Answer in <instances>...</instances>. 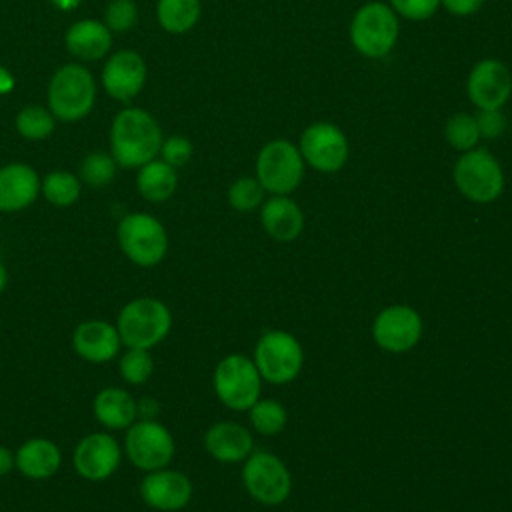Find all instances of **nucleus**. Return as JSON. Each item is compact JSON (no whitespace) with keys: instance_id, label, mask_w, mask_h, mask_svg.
<instances>
[{"instance_id":"nucleus-1","label":"nucleus","mask_w":512,"mask_h":512,"mask_svg":"<svg viewBox=\"0 0 512 512\" xmlns=\"http://www.w3.org/2000/svg\"><path fill=\"white\" fill-rule=\"evenodd\" d=\"M162 128L144 108H122L110 124V154L118 168H140L160 156Z\"/></svg>"},{"instance_id":"nucleus-2","label":"nucleus","mask_w":512,"mask_h":512,"mask_svg":"<svg viewBox=\"0 0 512 512\" xmlns=\"http://www.w3.org/2000/svg\"><path fill=\"white\" fill-rule=\"evenodd\" d=\"M98 88L94 74L80 62L62 64L48 80V110L56 120L78 122L86 118L96 104Z\"/></svg>"},{"instance_id":"nucleus-3","label":"nucleus","mask_w":512,"mask_h":512,"mask_svg":"<svg viewBox=\"0 0 512 512\" xmlns=\"http://www.w3.org/2000/svg\"><path fill=\"white\" fill-rule=\"evenodd\" d=\"M116 328L126 348L150 350L168 336L172 328V312L158 298H132L120 308Z\"/></svg>"},{"instance_id":"nucleus-4","label":"nucleus","mask_w":512,"mask_h":512,"mask_svg":"<svg viewBox=\"0 0 512 512\" xmlns=\"http://www.w3.org/2000/svg\"><path fill=\"white\" fill-rule=\"evenodd\" d=\"M400 32L398 16L390 4L368 0L350 22V42L366 58H384L396 46Z\"/></svg>"},{"instance_id":"nucleus-5","label":"nucleus","mask_w":512,"mask_h":512,"mask_svg":"<svg viewBox=\"0 0 512 512\" xmlns=\"http://www.w3.org/2000/svg\"><path fill=\"white\" fill-rule=\"evenodd\" d=\"M116 238L122 254L140 268L160 264L168 252L166 228L148 212L126 214L116 226Z\"/></svg>"},{"instance_id":"nucleus-6","label":"nucleus","mask_w":512,"mask_h":512,"mask_svg":"<svg viewBox=\"0 0 512 512\" xmlns=\"http://www.w3.org/2000/svg\"><path fill=\"white\" fill-rule=\"evenodd\" d=\"M452 178L460 194L476 204L494 202L504 192V170L486 148L476 146L462 152L454 164Z\"/></svg>"},{"instance_id":"nucleus-7","label":"nucleus","mask_w":512,"mask_h":512,"mask_svg":"<svg viewBox=\"0 0 512 512\" xmlns=\"http://www.w3.org/2000/svg\"><path fill=\"white\" fill-rule=\"evenodd\" d=\"M304 158L286 138L266 142L256 156V178L272 196H288L304 178Z\"/></svg>"},{"instance_id":"nucleus-8","label":"nucleus","mask_w":512,"mask_h":512,"mask_svg":"<svg viewBox=\"0 0 512 512\" xmlns=\"http://www.w3.org/2000/svg\"><path fill=\"white\" fill-rule=\"evenodd\" d=\"M304 362V352L294 334L284 330L266 332L254 350V364L262 380L270 384L292 382Z\"/></svg>"},{"instance_id":"nucleus-9","label":"nucleus","mask_w":512,"mask_h":512,"mask_svg":"<svg viewBox=\"0 0 512 512\" xmlns=\"http://www.w3.org/2000/svg\"><path fill=\"white\" fill-rule=\"evenodd\" d=\"M262 376L252 360L230 354L216 364L214 392L232 410H248L260 396Z\"/></svg>"},{"instance_id":"nucleus-10","label":"nucleus","mask_w":512,"mask_h":512,"mask_svg":"<svg viewBox=\"0 0 512 512\" xmlns=\"http://www.w3.org/2000/svg\"><path fill=\"white\" fill-rule=\"evenodd\" d=\"M174 452V436L158 420H136L126 428L124 454L136 468L144 472L166 468Z\"/></svg>"},{"instance_id":"nucleus-11","label":"nucleus","mask_w":512,"mask_h":512,"mask_svg":"<svg viewBox=\"0 0 512 512\" xmlns=\"http://www.w3.org/2000/svg\"><path fill=\"white\" fill-rule=\"evenodd\" d=\"M242 484L260 504L276 506L290 496L292 478L278 456L270 452H250L244 460Z\"/></svg>"},{"instance_id":"nucleus-12","label":"nucleus","mask_w":512,"mask_h":512,"mask_svg":"<svg viewBox=\"0 0 512 512\" xmlns=\"http://www.w3.org/2000/svg\"><path fill=\"white\" fill-rule=\"evenodd\" d=\"M298 150L306 164L318 172H338L348 160V138L334 122H312L300 134Z\"/></svg>"},{"instance_id":"nucleus-13","label":"nucleus","mask_w":512,"mask_h":512,"mask_svg":"<svg viewBox=\"0 0 512 512\" xmlns=\"http://www.w3.org/2000/svg\"><path fill=\"white\" fill-rule=\"evenodd\" d=\"M122 462V448L110 432H90L78 440L72 464L80 478L88 482L108 480Z\"/></svg>"},{"instance_id":"nucleus-14","label":"nucleus","mask_w":512,"mask_h":512,"mask_svg":"<svg viewBox=\"0 0 512 512\" xmlns=\"http://www.w3.org/2000/svg\"><path fill=\"white\" fill-rule=\"evenodd\" d=\"M146 76H148V68L142 54H138L136 50L124 48L108 54L102 66L100 80H102V88L110 98L126 104L142 92L146 84Z\"/></svg>"},{"instance_id":"nucleus-15","label":"nucleus","mask_w":512,"mask_h":512,"mask_svg":"<svg viewBox=\"0 0 512 512\" xmlns=\"http://www.w3.org/2000/svg\"><path fill=\"white\" fill-rule=\"evenodd\" d=\"M468 100L478 110H498L512 94V74L498 58H484L476 62L466 80Z\"/></svg>"},{"instance_id":"nucleus-16","label":"nucleus","mask_w":512,"mask_h":512,"mask_svg":"<svg viewBox=\"0 0 512 512\" xmlns=\"http://www.w3.org/2000/svg\"><path fill=\"white\" fill-rule=\"evenodd\" d=\"M372 336L382 350L396 354L406 352L414 348L422 336V318L410 306H388L376 316L372 324Z\"/></svg>"},{"instance_id":"nucleus-17","label":"nucleus","mask_w":512,"mask_h":512,"mask_svg":"<svg viewBox=\"0 0 512 512\" xmlns=\"http://www.w3.org/2000/svg\"><path fill=\"white\" fill-rule=\"evenodd\" d=\"M140 498L148 508L160 512H178L192 500V482L184 472L178 470H152L140 482Z\"/></svg>"},{"instance_id":"nucleus-18","label":"nucleus","mask_w":512,"mask_h":512,"mask_svg":"<svg viewBox=\"0 0 512 512\" xmlns=\"http://www.w3.org/2000/svg\"><path fill=\"white\" fill-rule=\"evenodd\" d=\"M122 346L116 324L106 320H84L72 332L76 356L90 364H106L118 356Z\"/></svg>"},{"instance_id":"nucleus-19","label":"nucleus","mask_w":512,"mask_h":512,"mask_svg":"<svg viewBox=\"0 0 512 512\" xmlns=\"http://www.w3.org/2000/svg\"><path fill=\"white\" fill-rule=\"evenodd\" d=\"M40 176L26 162L0 166V212H18L32 206L40 194Z\"/></svg>"},{"instance_id":"nucleus-20","label":"nucleus","mask_w":512,"mask_h":512,"mask_svg":"<svg viewBox=\"0 0 512 512\" xmlns=\"http://www.w3.org/2000/svg\"><path fill=\"white\" fill-rule=\"evenodd\" d=\"M114 34L102 20L82 18L68 26L64 34L66 50L78 62H96L110 54Z\"/></svg>"},{"instance_id":"nucleus-21","label":"nucleus","mask_w":512,"mask_h":512,"mask_svg":"<svg viewBox=\"0 0 512 512\" xmlns=\"http://www.w3.org/2000/svg\"><path fill=\"white\" fill-rule=\"evenodd\" d=\"M208 454L218 462H242L252 452V436L238 422H216L204 434Z\"/></svg>"},{"instance_id":"nucleus-22","label":"nucleus","mask_w":512,"mask_h":512,"mask_svg":"<svg viewBox=\"0 0 512 512\" xmlns=\"http://www.w3.org/2000/svg\"><path fill=\"white\" fill-rule=\"evenodd\" d=\"M14 458L18 472L30 480H46L54 476L62 464V452L56 442L42 436L24 440Z\"/></svg>"},{"instance_id":"nucleus-23","label":"nucleus","mask_w":512,"mask_h":512,"mask_svg":"<svg viewBox=\"0 0 512 512\" xmlns=\"http://www.w3.org/2000/svg\"><path fill=\"white\" fill-rule=\"evenodd\" d=\"M260 222L274 240L290 242L300 236L304 228V214L292 198L272 196L262 202Z\"/></svg>"},{"instance_id":"nucleus-24","label":"nucleus","mask_w":512,"mask_h":512,"mask_svg":"<svg viewBox=\"0 0 512 512\" xmlns=\"http://www.w3.org/2000/svg\"><path fill=\"white\" fill-rule=\"evenodd\" d=\"M92 412L106 430H126L138 418L136 400L128 390L118 386L102 388L94 396Z\"/></svg>"},{"instance_id":"nucleus-25","label":"nucleus","mask_w":512,"mask_h":512,"mask_svg":"<svg viewBox=\"0 0 512 512\" xmlns=\"http://www.w3.org/2000/svg\"><path fill=\"white\" fill-rule=\"evenodd\" d=\"M178 188L176 168L164 162L162 158H154L138 168L136 174V190L148 202H166Z\"/></svg>"},{"instance_id":"nucleus-26","label":"nucleus","mask_w":512,"mask_h":512,"mask_svg":"<svg viewBox=\"0 0 512 512\" xmlns=\"http://www.w3.org/2000/svg\"><path fill=\"white\" fill-rule=\"evenodd\" d=\"M202 14L200 0H158L156 20L168 34L190 32Z\"/></svg>"},{"instance_id":"nucleus-27","label":"nucleus","mask_w":512,"mask_h":512,"mask_svg":"<svg viewBox=\"0 0 512 512\" xmlns=\"http://www.w3.org/2000/svg\"><path fill=\"white\" fill-rule=\"evenodd\" d=\"M82 192L78 174L68 170H52L40 180V194L56 208L72 206Z\"/></svg>"},{"instance_id":"nucleus-28","label":"nucleus","mask_w":512,"mask_h":512,"mask_svg":"<svg viewBox=\"0 0 512 512\" xmlns=\"http://www.w3.org/2000/svg\"><path fill=\"white\" fill-rule=\"evenodd\" d=\"M16 132L30 142H40L52 136L56 130V118L48 110V106L28 104L16 114Z\"/></svg>"},{"instance_id":"nucleus-29","label":"nucleus","mask_w":512,"mask_h":512,"mask_svg":"<svg viewBox=\"0 0 512 512\" xmlns=\"http://www.w3.org/2000/svg\"><path fill=\"white\" fill-rule=\"evenodd\" d=\"M116 170H118V164L110 152L94 150V152H88L80 160L78 178H80V182H84L92 188H104L106 184H110L116 178Z\"/></svg>"},{"instance_id":"nucleus-30","label":"nucleus","mask_w":512,"mask_h":512,"mask_svg":"<svg viewBox=\"0 0 512 512\" xmlns=\"http://www.w3.org/2000/svg\"><path fill=\"white\" fill-rule=\"evenodd\" d=\"M444 136L454 150L468 152L476 148L480 142V130L474 114H466V112L452 114L444 124Z\"/></svg>"},{"instance_id":"nucleus-31","label":"nucleus","mask_w":512,"mask_h":512,"mask_svg":"<svg viewBox=\"0 0 512 512\" xmlns=\"http://www.w3.org/2000/svg\"><path fill=\"white\" fill-rule=\"evenodd\" d=\"M118 372L122 380L130 386H140L148 382V378L154 372V360L150 350L128 348L118 360Z\"/></svg>"},{"instance_id":"nucleus-32","label":"nucleus","mask_w":512,"mask_h":512,"mask_svg":"<svg viewBox=\"0 0 512 512\" xmlns=\"http://www.w3.org/2000/svg\"><path fill=\"white\" fill-rule=\"evenodd\" d=\"M248 410H250L252 426L264 436L278 434L286 426L288 414H286L284 406L276 400H270V398L256 400Z\"/></svg>"},{"instance_id":"nucleus-33","label":"nucleus","mask_w":512,"mask_h":512,"mask_svg":"<svg viewBox=\"0 0 512 512\" xmlns=\"http://www.w3.org/2000/svg\"><path fill=\"white\" fill-rule=\"evenodd\" d=\"M264 188L256 176H240L228 188V204L238 212H250L264 202Z\"/></svg>"},{"instance_id":"nucleus-34","label":"nucleus","mask_w":512,"mask_h":512,"mask_svg":"<svg viewBox=\"0 0 512 512\" xmlns=\"http://www.w3.org/2000/svg\"><path fill=\"white\" fill-rule=\"evenodd\" d=\"M112 34H124L138 22V6L134 0H110L102 20Z\"/></svg>"},{"instance_id":"nucleus-35","label":"nucleus","mask_w":512,"mask_h":512,"mask_svg":"<svg viewBox=\"0 0 512 512\" xmlns=\"http://www.w3.org/2000/svg\"><path fill=\"white\" fill-rule=\"evenodd\" d=\"M192 154H194V146L186 136L174 134V136H168V138L162 140L160 158L164 162H168L170 166H174V168H180V166L188 164Z\"/></svg>"},{"instance_id":"nucleus-36","label":"nucleus","mask_w":512,"mask_h":512,"mask_svg":"<svg viewBox=\"0 0 512 512\" xmlns=\"http://www.w3.org/2000/svg\"><path fill=\"white\" fill-rule=\"evenodd\" d=\"M388 4L396 12V16L412 22L428 20L440 8V0H390Z\"/></svg>"},{"instance_id":"nucleus-37","label":"nucleus","mask_w":512,"mask_h":512,"mask_svg":"<svg viewBox=\"0 0 512 512\" xmlns=\"http://www.w3.org/2000/svg\"><path fill=\"white\" fill-rule=\"evenodd\" d=\"M478 130H480V138H498L504 130H506V116L502 114V110H478L474 114Z\"/></svg>"},{"instance_id":"nucleus-38","label":"nucleus","mask_w":512,"mask_h":512,"mask_svg":"<svg viewBox=\"0 0 512 512\" xmlns=\"http://www.w3.org/2000/svg\"><path fill=\"white\" fill-rule=\"evenodd\" d=\"M440 6H444V10L452 16L468 18L484 6V0H440Z\"/></svg>"},{"instance_id":"nucleus-39","label":"nucleus","mask_w":512,"mask_h":512,"mask_svg":"<svg viewBox=\"0 0 512 512\" xmlns=\"http://www.w3.org/2000/svg\"><path fill=\"white\" fill-rule=\"evenodd\" d=\"M158 402L152 398H142L140 402H136V410H138V418L140 420H156V412H158Z\"/></svg>"},{"instance_id":"nucleus-40","label":"nucleus","mask_w":512,"mask_h":512,"mask_svg":"<svg viewBox=\"0 0 512 512\" xmlns=\"http://www.w3.org/2000/svg\"><path fill=\"white\" fill-rule=\"evenodd\" d=\"M16 466L14 452L6 446H0V476H8Z\"/></svg>"},{"instance_id":"nucleus-41","label":"nucleus","mask_w":512,"mask_h":512,"mask_svg":"<svg viewBox=\"0 0 512 512\" xmlns=\"http://www.w3.org/2000/svg\"><path fill=\"white\" fill-rule=\"evenodd\" d=\"M14 88H16V78H14V74H12L6 66L0 64V96L10 94Z\"/></svg>"},{"instance_id":"nucleus-42","label":"nucleus","mask_w":512,"mask_h":512,"mask_svg":"<svg viewBox=\"0 0 512 512\" xmlns=\"http://www.w3.org/2000/svg\"><path fill=\"white\" fill-rule=\"evenodd\" d=\"M50 2H52V6H56L62 12H72L80 6L82 0H50Z\"/></svg>"},{"instance_id":"nucleus-43","label":"nucleus","mask_w":512,"mask_h":512,"mask_svg":"<svg viewBox=\"0 0 512 512\" xmlns=\"http://www.w3.org/2000/svg\"><path fill=\"white\" fill-rule=\"evenodd\" d=\"M8 286V270L6 266L0 262V292H4Z\"/></svg>"}]
</instances>
